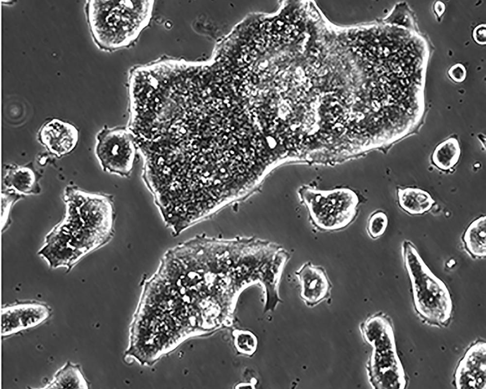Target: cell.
I'll return each instance as SVG.
<instances>
[{"label":"cell","mask_w":486,"mask_h":389,"mask_svg":"<svg viewBox=\"0 0 486 389\" xmlns=\"http://www.w3.org/2000/svg\"><path fill=\"white\" fill-rule=\"evenodd\" d=\"M154 5L153 0L87 1L85 13L94 42L109 52L131 46L149 25Z\"/></svg>","instance_id":"6da1fadb"},{"label":"cell","mask_w":486,"mask_h":389,"mask_svg":"<svg viewBox=\"0 0 486 389\" xmlns=\"http://www.w3.org/2000/svg\"><path fill=\"white\" fill-rule=\"evenodd\" d=\"M402 254L418 314L429 323L445 324L450 318L451 309L446 286L427 266L411 241L403 242Z\"/></svg>","instance_id":"7a4b0ae2"},{"label":"cell","mask_w":486,"mask_h":389,"mask_svg":"<svg viewBox=\"0 0 486 389\" xmlns=\"http://www.w3.org/2000/svg\"><path fill=\"white\" fill-rule=\"evenodd\" d=\"M95 155L102 170L129 177L138 160L139 148L128 126L104 125L96 136Z\"/></svg>","instance_id":"3957f363"},{"label":"cell","mask_w":486,"mask_h":389,"mask_svg":"<svg viewBox=\"0 0 486 389\" xmlns=\"http://www.w3.org/2000/svg\"><path fill=\"white\" fill-rule=\"evenodd\" d=\"M312 226L321 232H334L347 227L358 214V200L348 192H337L325 195L301 194Z\"/></svg>","instance_id":"277c9868"},{"label":"cell","mask_w":486,"mask_h":389,"mask_svg":"<svg viewBox=\"0 0 486 389\" xmlns=\"http://www.w3.org/2000/svg\"><path fill=\"white\" fill-rule=\"evenodd\" d=\"M78 136V130L74 125L56 118L45 122L37 133L38 141L58 159L75 149Z\"/></svg>","instance_id":"5b68a950"},{"label":"cell","mask_w":486,"mask_h":389,"mask_svg":"<svg viewBox=\"0 0 486 389\" xmlns=\"http://www.w3.org/2000/svg\"><path fill=\"white\" fill-rule=\"evenodd\" d=\"M301 287L300 297L309 307L328 300L332 284L325 268L308 261L295 271Z\"/></svg>","instance_id":"8992f818"},{"label":"cell","mask_w":486,"mask_h":389,"mask_svg":"<svg viewBox=\"0 0 486 389\" xmlns=\"http://www.w3.org/2000/svg\"><path fill=\"white\" fill-rule=\"evenodd\" d=\"M456 388H486V343L472 345L461 360L455 374Z\"/></svg>","instance_id":"52a82bcc"},{"label":"cell","mask_w":486,"mask_h":389,"mask_svg":"<svg viewBox=\"0 0 486 389\" xmlns=\"http://www.w3.org/2000/svg\"><path fill=\"white\" fill-rule=\"evenodd\" d=\"M4 170L3 181L6 189L24 196L40 194L39 181L43 175L35 168L33 161L22 165L6 164Z\"/></svg>","instance_id":"ba28073f"},{"label":"cell","mask_w":486,"mask_h":389,"mask_svg":"<svg viewBox=\"0 0 486 389\" xmlns=\"http://www.w3.org/2000/svg\"><path fill=\"white\" fill-rule=\"evenodd\" d=\"M462 240L468 254L474 259L486 255V217L483 215L473 220L463 233Z\"/></svg>","instance_id":"9c48e42d"},{"label":"cell","mask_w":486,"mask_h":389,"mask_svg":"<svg viewBox=\"0 0 486 389\" xmlns=\"http://www.w3.org/2000/svg\"><path fill=\"white\" fill-rule=\"evenodd\" d=\"M398 197L399 206L411 215H421L428 212L435 202L429 193L416 188L399 189Z\"/></svg>","instance_id":"30bf717a"},{"label":"cell","mask_w":486,"mask_h":389,"mask_svg":"<svg viewBox=\"0 0 486 389\" xmlns=\"http://www.w3.org/2000/svg\"><path fill=\"white\" fill-rule=\"evenodd\" d=\"M88 386L80 365L67 361L45 388L87 389Z\"/></svg>","instance_id":"8fae6325"},{"label":"cell","mask_w":486,"mask_h":389,"mask_svg":"<svg viewBox=\"0 0 486 389\" xmlns=\"http://www.w3.org/2000/svg\"><path fill=\"white\" fill-rule=\"evenodd\" d=\"M22 329L37 325L50 315L51 310L45 303L35 301L17 302L12 305Z\"/></svg>","instance_id":"7c38bea8"},{"label":"cell","mask_w":486,"mask_h":389,"mask_svg":"<svg viewBox=\"0 0 486 389\" xmlns=\"http://www.w3.org/2000/svg\"><path fill=\"white\" fill-rule=\"evenodd\" d=\"M460 154L461 149L458 140L451 137L440 143L435 147L432 159L437 167L446 171L456 165Z\"/></svg>","instance_id":"4fadbf2b"},{"label":"cell","mask_w":486,"mask_h":389,"mask_svg":"<svg viewBox=\"0 0 486 389\" xmlns=\"http://www.w3.org/2000/svg\"><path fill=\"white\" fill-rule=\"evenodd\" d=\"M388 223V217L385 212L382 210L374 211L367 219L366 230L368 235L372 239L379 238L384 234Z\"/></svg>","instance_id":"5bb4252c"},{"label":"cell","mask_w":486,"mask_h":389,"mask_svg":"<svg viewBox=\"0 0 486 389\" xmlns=\"http://www.w3.org/2000/svg\"><path fill=\"white\" fill-rule=\"evenodd\" d=\"M236 343L239 349L245 352H251L255 346L254 338L252 335L247 333L239 335L236 339Z\"/></svg>","instance_id":"9a60e30c"},{"label":"cell","mask_w":486,"mask_h":389,"mask_svg":"<svg viewBox=\"0 0 486 389\" xmlns=\"http://www.w3.org/2000/svg\"><path fill=\"white\" fill-rule=\"evenodd\" d=\"M451 78L456 82L463 81L466 77V70L464 67L457 64L451 67L449 71Z\"/></svg>","instance_id":"2e32d148"},{"label":"cell","mask_w":486,"mask_h":389,"mask_svg":"<svg viewBox=\"0 0 486 389\" xmlns=\"http://www.w3.org/2000/svg\"><path fill=\"white\" fill-rule=\"evenodd\" d=\"M486 26L482 24L475 28L473 36L477 43L484 44L486 43Z\"/></svg>","instance_id":"e0dca14e"},{"label":"cell","mask_w":486,"mask_h":389,"mask_svg":"<svg viewBox=\"0 0 486 389\" xmlns=\"http://www.w3.org/2000/svg\"><path fill=\"white\" fill-rule=\"evenodd\" d=\"M434 10L436 14L440 16L444 12V4L440 1L436 2L434 5Z\"/></svg>","instance_id":"ac0fdd59"}]
</instances>
